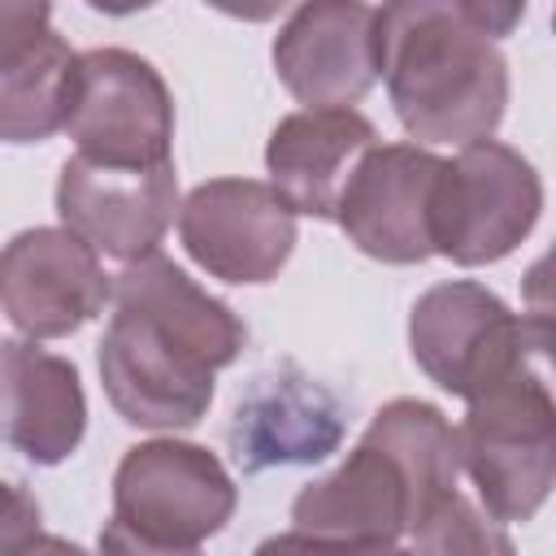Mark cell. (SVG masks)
Here are the masks:
<instances>
[{
	"label": "cell",
	"mask_w": 556,
	"mask_h": 556,
	"mask_svg": "<svg viewBox=\"0 0 556 556\" xmlns=\"http://www.w3.org/2000/svg\"><path fill=\"white\" fill-rule=\"evenodd\" d=\"M243 348V317L187 278L182 265L152 252L117 274L96 365L126 426L191 430L213 404L217 369L235 365Z\"/></svg>",
	"instance_id": "cell-1"
},
{
	"label": "cell",
	"mask_w": 556,
	"mask_h": 556,
	"mask_svg": "<svg viewBox=\"0 0 556 556\" xmlns=\"http://www.w3.org/2000/svg\"><path fill=\"white\" fill-rule=\"evenodd\" d=\"M521 17L526 4L482 0H408L378 9L387 96L417 148H465L500 130L508 109L500 39Z\"/></svg>",
	"instance_id": "cell-2"
},
{
	"label": "cell",
	"mask_w": 556,
	"mask_h": 556,
	"mask_svg": "<svg viewBox=\"0 0 556 556\" xmlns=\"http://www.w3.org/2000/svg\"><path fill=\"white\" fill-rule=\"evenodd\" d=\"M456 426L430 400L382 404L339 469L313 478L291 500V521L321 539L395 543L443 495L456 491Z\"/></svg>",
	"instance_id": "cell-3"
},
{
	"label": "cell",
	"mask_w": 556,
	"mask_h": 556,
	"mask_svg": "<svg viewBox=\"0 0 556 556\" xmlns=\"http://www.w3.org/2000/svg\"><path fill=\"white\" fill-rule=\"evenodd\" d=\"M547 313H513L473 278L434 282L408 313V352L417 369L465 404L530 365H547Z\"/></svg>",
	"instance_id": "cell-4"
},
{
	"label": "cell",
	"mask_w": 556,
	"mask_h": 556,
	"mask_svg": "<svg viewBox=\"0 0 556 556\" xmlns=\"http://www.w3.org/2000/svg\"><path fill=\"white\" fill-rule=\"evenodd\" d=\"M460 469L478 486V508L504 521H530L556 482V404L547 365H530L465 404L456 426Z\"/></svg>",
	"instance_id": "cell-5"
},
{
	"label": "cell",
	"mask_w": 556,
	"mask_h": 556,
	"mask_svg": "<svg viewBox=\"0 0 556 556\" xmlns=\"http://www.w3.org/2000/svg\"><path fill=\"white\" fill-rule=\"evenodd\" d=\"M543 213L539 169L500 139L465 143L430 191V252L452 265H495L521 248Z\"/></svg>",
	"instance_id": "cell-6"
},
{
	"label": "cell",
	"mask_w": 556,
	"mask_h": 556,
	"mask_svg": "<svg viewBox=\"0 0 556 556\" xmlns=\"http://www.w3.org/2000/svg\"><path fill=\"white\" fill-rule=\"evenodd\" d=\"M65 130L100 165H174V96L161 70L130 48L78 52Z\"/></svg>",
	"instance_id": "cell-7"
},
{
	"label": "cell",
	"mask_w": 556,
	"mask_h": 556,
	"mask_svg": "<svg viewBox=\"0 0 556 556\" xmlns=\"http://www.w3.org/2000/svg\"><path fill=\"white\" fill-rule=\"evenodd\" d=\"M239 486L217 452L187 439L126 447L113 469V521L148 543L200 547L235 517Z\"/></svg>",
	"instance_id": "cell-8"
},
{
	"label": "cell",
	"mask_w": 556,
	"mask_h": 556,
	"mask_svg": "<svg viewBox=\"0 0 556 556\" xmlns=\"http://www.w3.org/2000/svg\"><path fill=\"white\" fill-rule=\"evenodd\" d=\"M178 239L204 274L261 287L274 282L295 252V213L269 182L208 178L178 204Z\"/></svg>",
	"instance_id": "cell-9"
},
{
	"label": "cell",
	"mask_w": 556,
	"mask_h": 556,
	"mask_svg": "<svg viewBox=\"0 0 556 556\" xmlns=\"http://www.w3.org/2000/svg\"><path fill=\"white\" fill-rule=\"evenodd\" d=\"M109 295L100 256L65 226H30L0 248V313L30 343L83 330Z\"/></svg>",
	"instance_id": "cell-10"
},
{
	"label": "cell",
	"mask_w": 556,
	"mask_h": 556,
	"mask_svg": "<svg viewBox=\"0 0 556 556\" xmlns=\"http://www.w3.org/2000/svg\"><path fill=\"white\" fill-rule=\"evenodd\" d=\"M178 174L174 165L126 169L100 165L87 156H70L56 174V217L70 235H78L96 256H113L122 265L152 256L178 213Z\"/></svg>",
	"instance_id": "cell-11"
},
{
	"label": "cell",
	"mask_w": 556,
	"mask_h": 556,
	"mask_svg": "<svg viewBox=\"0 0 556 556\" xmlns=\"http://www.w3.org/2000/svg\"><path fill=\"white\" fill-rule=\"evenodd\" d=\"M274 70L304 109H352L382 78L378 9L361 0L291 9L274 35Z\"/></svg>",
	"instance_id": "cell-12"
},
{
	"label": "cell",
	"mask_w": 556,
	"mask_h": 556,
	"mask_svg": "<svg viewBox=\"0 0 556 556\" xmlns=\"http://www.w3.org/2000/svg\"><path fill=\"white\" fill-rule=\"evenodd\" d=\"M443 156L417 143H378L352 169L334 222L382 265L430 261V191Z\"/></svg>",
	"instance_id": "cell-13"
},
{
	"label": "cell",
	"mask_w": 556,
	"mask_h": 556,
	"mask_svg": "<svg viewBox=\"0 0 556 556\" xmlns=\"http://www.w3.org/2000/svg\"><path fill=\"white\" fill-rule=\"evenodd\" d=\"M226 439L248 473L269 465H313L339 447L343 404L317 378L282 361L235 404Z\"/></svg>",
	"instance_id": "cell-14"
},
{
	"label": "cell",
	"mask_w": 556,
	"mask_h": 556,
	"mask_svg": "<svg viewBox=\"0 0 556 556\" xmlns=\"http://www.w3.org/2000/svg\"><path fill=\"white\" fill-rule=\"evenodd\" d=\"M87 434V395L74 361L30 339H0V443L30 465H61Z\"/></svg>",
	"instance_id": "cell-15"
},
{
	"label": "cell",
	"mask_w": 556,
	"mask_h": 556,
	"mask_svg": "<svg viewBox=\"0 0 556 556\" xmlns=\"http://www.w3.org/2000/svg\"><path fill=\"white\" fill-rule=\"evenodd\" d=\"M378 148V130L356 109H300L287 113L265 143L269 187L300 217L334 222L339 195L361 165V156Z\"/></svg>",
	"instance_id": "cell-16"
},
{
	"label": "cell",
	"mask_w": 556,
	"mask_h": 556,
	"mask_svg": "<svg viewBox=\"0 0 556 556\" xmlns=\"http://www.w3.org/2000/svg\"><path fill=\"white\" fill-rule=\"evenodd\" d=\"M78 52L48 30L35 48L0 65V143H43L65 130Z\"/></svg>",
	"instance_id": "cell-17"
},
{
	"label": "cell",
	"mask_w": 556,
	"mask_h": 556,
	"mask_svg": "<svg viewBox=\"0 0 556 556\" xmlns=\"http://www.w3.org/2000/svg\"><path fill=\"white\" fill-rule=\"evenodd\" d=\"M408 534V556H517L508 530L460 491L443 495Z\"/></svg>",
	"instance_id": "cell-18"
},
{
	"label": "cell",
	"mask_w": 556,
	"mask_h": 556,
	"mask_svg": "<svg viewBox=\"0 0 556 556\" xmlns=\"http://www.w3.org/2000/svg\"><path fill=\"white\" fill-rule=\"evenodd\" d=\"M252 556H408L395 543H365V539H321L304 530L269 534Z\"/></svg>",
	"instance_id": "cell-19"
},
{
	"label": "cell",
	"mask_w": 556,
	"mask_h": 556,
	"mask_svg": "<svg viewBox=\"0 0 556 556\" xmlns=\"http://www.w3.org/2000/svg\"><path fill=\"white\" fill-rule=\"evenodd\" d=\"M52 30V9L48 4H17L0 0V65L35 48Z\"/></svg>",
	"instance_id": "cell-20"
},
{
	"label": "cell",
	"mask_w": 556,
	"mask_h": 556,
	"mask_svg": "<svg viewBox=\"0 0 556 556\" xmlns=\"http://www.w3.org/2000/svg\"><path fill=\"white\" fill-rule=\"evenodd\" d=\"M39 530V504L26 486L0 478V543L9 539H22V534H35Z\"/></svg>",
	"instance_id": "cell-21"
},
{
	"label": "cell",
	"mask_w": 556,
	"mask_h": 556,
	"mask_svg": "<svg viewBox=\"0 0 556 556\" xmlns=\"http://www.w3.org/2000/svg\"><path fill=\"white\" fill-rule=\"evenodd\" d=\"M96 556H204L200 547H169V543H148L139 534H130L126 526H117L113 517L100 530V552Z\"/></svg>",
	"instance_id": "cell-22"
},
{
	"label": "cell",
	"mask_w": 556,
	"mask_h": 556,
	"mask_svg": "<svg viewBox=\"0 0 556 556\" xmlns=\"http://www.w3.org/2000/svg\"><path fill=\"white\" fill-rule=\"evenodd\" d=\"M0 556H91V552L78 547V543H70V539H61V534L35 530V534H22V539L0 543Z\"/></svg>",
	"instance_id": "cell-23"
}]
</instances>
